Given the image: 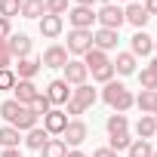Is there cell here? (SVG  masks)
I'll return each mask as SVG.
<instances>
[{
    "label": "cell",
    "instance_id": "cell-1",
    "mask_svg": "<svg viewBox=\"0 0 157 157\" xmlns=\"http://www.w3.org/2000/svg\"><path fill=\"white\" fill-rule=\"evenodd\" d=\"M102 99L117 111V114H123L126 108H132L136 105V96L123 86V83H117V80H111V83H105V90H102Z\"/></svg>",
    "mask_w": 157,
    "mask_h": 157
},
{
    "label": "cell",
    "instance_id": "cell-2",
    "mask_svg": "<svg viewBox=\"0 0 157 157\" xmlns=\"http://www.w3.org/2000/svg\"><path fill=\"white\" fill-rule=\"evenodd\" d=\"M71 56H86L93 49V31H80V28H71L68 31V46Z\"/></svg>",
    "mask_w": 157,
    "mask_h": 157
},
{
    "label": "cell",
    "instance_id": "cell-3",
    "mask_svg": "<svg viewBox=\"0 0 157 157\" xmlns=\"http://www.w3.org/2000/svg\"><path fill=\"white\" fill-rule=\"evenodd\" d=\"M96 19H99L102 28H111V31H120V25L126 22V19H123V10L114 6V3H105V6L96 13Z\"/></svg>",
    "mask_w": 157,
    "mask_h": 157
},
{
    "label": "cell",
    "instance_id": "cell-4",
    "mask_svg": "<svg viewBox=\"0 0 157 157\" xmlns=\"http://www.w3.org/2000/svg\"><path fill=\"white\" fill-rule=\"evenodd\" d=\"M62 71H65L62 80H65L68 86H80V83H86V74H90V68H86L83 62H77V59H68V65H65Z\"/></svg>",
    "mask_w": 157,
    "mask_h": 157
},
{
    "label": "cell",
    "instance_id": "cell-5",
    "mask_svg": "<svg viewBox=\"0 0 157 157\" xmlns=\"http://www.w3.org/2000/svg\"><path fill=\"white\" fill-rule=\"evenodd\" d=\"M86 136H90V129H86L83 120H68V126H65V132H62V142L77 148V145H83V142H86Z\"/></svg>",
    "mask_w": 157,
    "mask_h": 157
},
{
    "label": "cell",
    "instance_id": "cell-6",
    "mask_svg": "<svg viewBox=\"0 0 157 157\" xmlns=\"http://www.w3.org/2000/svg\"><path fill=\"white\" fill-rule=\"evenodd\" d=\"M65 126H68V114H65L62 108H52L49 114H43V129H46L49 136H62Z\"/></svg>",
    "mask_w": 157,
    "mask_h": 157
},
{
    "label": "cell",
    "instance_id": "cell-7",
    "mask_svg": "<svg viewBox=\"0 0 157 157\" xmlns=\"http://www.w3.org/2000/svg\"><path fill=\"white\" fill-rule=\"evenodd\" d=\"M68 22H71V28L90 31V28H93V22H96V16H93V10H90V6H74V10H68Z\"/></svg>",
    "mask_w": 157,
    "mask_h": 157
},
{
    "label": "cell",
    "instance_id": "cell-8",
    "mask_svg": "<svg viewBox=\"0 0 157 157\" xmlns=\"http://www.w3.org/2000/svg\"><path fill=\"white\" fill-rule=\"evenodd\" d=\"M6 46H10L13 59H28L34 43H31V37H28V34H10V37H6Z\"/></svg>",
    "mask_w": 157,
    "mask_h": 157
},
{
    "label": "cell",
    "instance_id": "cell-9",
    "mask_svg": "<svg viewBox=\"0 0 157 157\" xmlns=\"http://www.w3.org/2000/svg\"><path fill=\"white\" fill-rule=\"evenodd\" d=\"M40 65H43V68H65V65H68V49L59 46V43H52V46L43 52Z\"/></svg>",
    "mask_w": 157,
    "mask_h": 157
},
{
    "label": "cell",
    "instance_id": "cell-10",
    "mask_svg": "<svg viewBox=\"0 0 157 157\" xmlns=\"http://www.w3.org/2000/svg\"><path fill=\"white\" fill-rule=\"evenodd\" d=\"M46 99H49V105H65L68 99H71V90H68V83L62 80V77H59V80H52L49 86H46V93H43Z\"/></svg>",
    "mask_w": 157,
    "mask_h": 157
},
{
    "label": "cell",
    "instance_id": "cell-11",
    "mask_svg": "<svg viewBox=\"0 0 157 157\" xmlns=\"http://www.w3.org/2000/svg\"><path fill=\"white\" fill-rule=\"evenodd\" d=\"M117 40H120V34H117V31H111V28H99V31H93V46H96V49H102V52L114 49V46H117Z\"/></svg>",
    "mask_w": 157,
    "mask_h": 157
},
{
    "label": "cell",
    "instance_id": "cell-12",
    "mask_svg": "<svg viewBox=\"0 0 157 157\" xmlns=\"http://www.w3.org/2000/svg\"><path fill=\"white\" fill-rule=\"evenodd\" d=\"M13 93H16V102H19V105H31V102L40 96V90L34 86V80H16Z\"/></svg>",
    "mask_w": 157,
    "mask_h": 157
},
{
    "label": "cell",
    "instance_id": "cell-13",
    "mask_svg": "<svg viewBox=\"0 0 157 157\" xmlns=\"http://www.w3.org/2000/svg\"><path fill=\"white\" fill-rule=\"evenodd\" d=\"M123 19H126V22H129L132 28L145 31V25H148V19H151V16L145 13V6H142V3H129V6L123 10Z\"/></svg>",
    "mask_w": 157,
    "mask_h": 157
},
{
    "label": "cell",
    "instance_id": "cell-14",
    "mask_svg": "<svg viewBox=\"0 0 157 157\" xmlns=\"http://www.w3.org/2000/svg\"><path fill=\"white\" fill-rule=\"evenodd\" d=\"M37 22H40V34L49 37V40H56V37L62 34V28H65V19H62V16H49V13H46L43 19H37Z\"/></svg>",
    "mask_w": 157,
    "mask_h": 157
},
{
    "label": "cell",
    "instance_id": "cell-15",
    "mask_svg": "<svg viewBox=\"0 0 157 157\" xmlns=\"http://www.w3.org/2000/svg\"><path fill=\"white\" fill-rule=\"evenodd\" d=\"M40 68H43V65H40V59H34V56L19 59V65H16V77H19V80H34Z\"/></svg>",
    "mask_w": 157,
    "mask_h": 157
},
{
    "label": "cell",
    "instance_id": "cell-16",
    "mask_svg": "<svg viewBox=\"0 0 157 157\" xmlns=\"http://www.w3.org/2000/svg\"><path fill=\"white\" fill-rule=\"evenodd\" d=\"M129 46H132V56H151L154 52V37L145 34V31H136L132 40H129Z\"/></svg>",
    "mask_w": 157,
    "mask_h": 157
},
{
    "label": "cell",
    "instance_id": "cell-17",
    "mask_svg": "<svg viewBox=\"0 0 157 157\" xmlns=\"http://www.w3.org/2000/svg\"><path fill=\"white\" fill-rule=\"evenodd\" d=\"M10 126H16L19 132H28V129H34V126H37V114H34V111L25 105V108H22V111H19L13 120H10Z\"/></svg>",
    "mask_w": 157,
    "mask_h": 157
},
{
    "label": "cell",
    "instance_id": "cell-18",
    "mask_svg": "<svg viewBox=\"0 0 157 157\" xmlns=\"http://www.w3.org/2000/svg\"><path fill=\"white\" fill-rule=\"evenodd\" d=\"M136 136H139V139H145V142H148V139H154V136H157V120H154L151 114H142V117L136 120Z\"/></svg>",
    "mask_w": 157,
    "mask_h": 157
},
{
    "label": "cell",
    "instance_id": "cell-19",
    "mask_svg": "<svg viewBox=\"0 0 157 157\" xmlns=\"http://www.w3.org/2000/svg\"><path fill=\"white\" fill-rule=\"evenodd\" d=\"M71 99L74 102H80L83 108H90V105H96V99H99V93L90 86V83H80L77 90H71Z\"/></svg>",
    "mask_w": 157,
    "mask_h": 157
},
{
    "label": "cell",
    "instance_id": "cell-20",
    "mask_svg": "<svg viewBox=\"0 0 157 157\" xmlns=\"http://www.w3.org/2000/svg\"><path fill=\"white\" fill-rule=\"evenodd\" d=\"M111 65H114V71L123 74V77L136 74V56H132V52H117V62H111Z\"/></svg>",
    "mask_w": 157,
    "mask_h": 157
},
{
    "label": "cell",
    "instance_id": "cell-21",
    "mask_svg": "<svg viewBox=\"0 0 157 157\" xmlns=\"http://www.w3.org/2000/svg\"><path fill=\"white\" fill-rule=\"evenodd\" d=\"M52 136L46 132V129H40V126H34V129H28V136H25V145L31 148V151H40L46 142H49Z\"/></svg>",
    "mask_w": 157,
    "mask_h": 157
},
{
    "label": "cell",
    "instance_id": "cell-22",
    "mask_svg": "<svg viewBox=\"0 0 157 157\" xmlns=\"http://www.w3.org/2000/svg\"><path fill=\"white\" fill-rule=\"evenodd\" d=\"M22 16L25 19H43L46 16V3L43 0H22Z\"/></svg>",
    "mask_w": 157,
    "mask_h": 157
},
{
    "label": "cell",
    "instance_id": "cell-23",
    "mask_svg": "<svg viewBox=\"0 0 157 157\" xmlns=\"http://www.w3.org/2000/svg\"><path fill=\"white\" fill-rule=\"evenodd\" d=\"M136 105H139L142 114H154V108H157V93H154V90H142L139 99H136Z\"/></svg>",
    "mask_w": 157,
    "mask_h": 157
},
{
    "label": "cell",
    "instance_id": "cell-24",
    "mask_svg": "<svg viewBox=\"0 0 157 157\" xmlns=\"http://www.w3.org/2000/svg\"><path fill=\"white\" fill-rule=\"evenodd\" d=\"M40 157H68V145L62 139H49L43 148H40Z\"/></svg>",
    "mask_w": 157,
    "mask_h": 157
},
{
    "label": "cell",
    "instance_id": "cell-25",
    "mask_svg": "<svg viewBox=\"0 0 157 157\" xmlns=\"http://www.w3.org/2000/svg\"><path fill=\"white\" fill-rule=\"evenodd\" d=\"M83 65L90 68V71H96V68H102V65H108V52H102V49H90L86 56H83Z\"/></svg>",
    "mask_w": 157,
    "mask_h": 157
},
{
    "label": "cell",
    "instance_id": "cell-26",
    "mask_svg": "<svg viewBox=\"0 0 157 157\" xmlns=\"http://www.w3.org/2000/svg\"><path fill=\"white\" fill-rule=\"evenodd\" d=\"M19 129L16 126H0V148H16L19 145Z\"/></svg>",
    "mask_w": 157,
    "mask_h": 157
},
{
    "label": "cell",
    "instance_id": "cell-27",
    "mask_svg": "<svg viewBox=\"0 0 157 157\" xmlns=\"http://www.w3.org/2000/svg\"><path fill=\"white\" fill-rule=\"evenodd\" d=\"M126 151H129V157H151V154H154L151 142H145V139H132V145H129Z\"/></svg>",
    "mask_w": 157,
    "mask_h": 157
},
{
    "label": "cell",
    "instance_id": "cell-28",
    "mask_svg": "<svg viewBox=\"0 0 157 157\" xmlns=\"http://www.w3.org/2000/svg\"><path fill=\"white\" fill-rule=\"evenodd\" d=\"M129 145H132L129 132H111V139H108V148L111 151H126Z\"/></svg>",
    "mask_w": 157,
    "mask_h": 157
},
{
    "label": "cell",
    "instance_id": "cell-29",
    "mask_svg": "<svg viewBox=\"0 0 157 157\" xmlns=\"http://www.w3.org/2000/svg\"><path fill=\"white\" fill-rule=\"evenodd\" d=\"M105 126H108V136H111V132H126L129 120H126V114H111Z\"/></svg>",
    "mask_w": 157,
    "mask_h": 157
},
{
    "label": "cell",
    "instance_id": "cell-30",
    "mask_svg": "<svg viewBox=\"0 0 157 157\" xmlns=\"http://www.w3.org/2000/svg\"><path fill=\"white\" fill-rule=\"evenodd\" d=\"M22 13V0H0V16L3 19H13Z\"/></svg>",
    "mask_w": 157,
    "mask_h": 157
},
{
    "label": "cell",
    "instance_id": "cell-31",
    "mask_svg": "<svg viewBox=\"0 0 157 157\" xmlns=\"http://www.w3.org/2000/svg\"><path fill=\"white\" fill-rule=\"evenodd\" d=\"M114 74H117V71H114V65L108 62V65H102V68L93 71V80H99V83H111V80H114Z\"/></svg>",
    "mask_w": 157,
    "mask_h": 157
},
{
    "label": "cell",
    "instance_id": "cell-32",
    "mask_svg": "<svg viewBox=\"0 0 157 157\" xmlns=\"http://www.w3.org/2000/svg\"><path fill=\"white\" fill-rule=\"evenodd\" d=\"M28 108H31V111H34L37 117H43V114H49V111H52V105H49V99H46L43 93H40V96H37V99H34V102H31Z\"/></svg>",
    "mask_w": 157,
    "mask_h": 157
},
{
    "label": "cell",
    "instance_id": "cell-33",
    "mask_svg": "<svg viewBox=\"0 0 157 157\" xmlns=\"http://www.w3.org/2000/svg\"><path fill=\"white\" fill-rule=\"evenodd\" d=\"M139 83H142V90H154L157 93V74L148 71V68H142L139 71Z\"/></svg>",
    "mask_w": 157,
    "mask_h": 157
},
{
    "label": "cell",
    "instance_id": "cell-34",
    "mask_svg": "<svg viewBox=\"0 0 157 157\" xmlns=\"http://www.w3.org/2000/svg\"><path fill=\"white\" fill-rule=\"evenodd\" d=\"M43 3H46V13L49 16H65L71 6H68V0H43Z\"/></svg>",
    "mask_w": 157,
    "mask_h": 157
},
{
    "label": "cell",
    "instance_id": "cell-35",
    "mask_svg": "<svg viewBox=\"0 0 157 157\" xmlns=\"http://www.w3.org/2000/svg\"><path fill=\"white\" fill-rule=\"evenodd\" d=\"M22 108H25V105H19V102H16V99H6V102H3V105H0V114H3V117H6V120H13V117H16V114H19V111H22Z\"/></svg>",
    "mask_w": 157,
    "mask_h": 157
},
{
    "label": "cell",
    "instance_id": "cell-36",
    "mask_svg": "<svg viewBox=\"0 0 157 157\" xmlns=\"http://www.w3.org/2000/svg\"><path fill=\"white\" fill-rule=\"evenodd\" d=\"M16 80H19V77H16L13 68H3V71H0V90H13Z\"/></svg>",
    "mask_w": 157,
    "mask_h": 157
},
{
    "label": "cell",
    "instance_id": "cell-37",
    "mask_svg": "<svg viewBox=\"0 0 157 157\" xmlns=\"http://www.w3.org/2000/svg\"><path fill=\"white\" fill-rule=\"evenodd\" d=\"M10 65H13V52H10L6 40H0V71H3V68H10Z\"/></svg>",
    "mask_w": 157,
    "mask_h": 157
},
{
    "label": "cell",
    "instance_id": "cell-38",
    "mask_svg": "<svg viewBox=\"0 0 157 157\" xmlns=\"http://www.w3.org/2000/svg\"><path fill=\"white\" fill-rule=\"evenodd\" d=\"M13 34V28H10V19H3V16H0V40H6Z\"/></svg>",
    "mask_w": 157,
    "mask_h": 157
},
{
    "label": "cell",
    "instance_id": "cell-39",
    "mask_svg": "<svg viewBox=\"0 0 157 157\" xmlns=\"http://www.w3.org/2000/svg\"><path fill=\"white\" fill-rule=\"evenodd\" d=\"M142 6H145V13H148V16H157V0H145Z\"/></svg>",
    "mask_w": 157,
    "mask_h": 157
},
{
    "label": "cell",
    "instance_id": "cell-40",
    "mask_svg": "<svg viewBox=\"0 0 157 157\" xmlns=\"http://www.w3.org/2000/svg\"><path fill=\"white\" fill-rule=\"evenodd\" d=\"M93 157H117V151H111V148H99Z\"/></svg>",
    "mask_w": 157,
    "mask_h": 157
},
{
    "label": "cell",
    "instance_id": "cell-41",
    "mask_svg": "<svg viewBox=\"0 0 157 157\" xmlns=\"http://www.w3.org/2000/svg\"><path fill=\"white\" fill-rule=\"evenodd\" d=\"M0 157H22V154H19V148H3V154H0Z\"/></svg>",
    "mask_w": 157,
    "mask_h": 157
},
{
    "label": "cell",
    "instance_id": "cell-42",
    "mask_svg": "<svg viewBox=\"0 0 157 157\" xmlns=\"http://www.w3.org/2000/svg\"><path fill=\"white\" fill-rule=\"evenodd\" d=\"M96 3H99V0H77V6H90V10H93Z\"/></svg>",
    "mask_w": 157,
    "mask_h": 157
},
{
    "label": "cell",
    "instance_id": "cell-43",
    "mask_svg": "<svg viewBox=\"0 0 157 157\" xmlns=\"http://www.w3.org/2000/svg\"><path fill=\"white\" fill-rule=\"evenodd\" d=\"M68 157H86V154H83V151H77V148H74V151H68Z\"/></svg>",
    "mask_w": 157,
    "mask_h": 157
},
{
    "label": "cell",
    "instance_id": "cell-44",
    "mask_svg": "<svg viewBox=\"0 0 157 157\" xmlns=\"http://www.w3.org/2000/svg\"><path fill=\"white\" fill-rule=\"evenodd\" d=\"M148 71H154V74H157V59H151V65H148Z\"/></svg>",
    "mask_w": 157,
    "mask_h": 157
},
{
    "label": "cell",
    "instance_id": "cell-45",
    "mask_svg": "<svg viewBox=\"0 0 157 157\" xmlns=\"http://www.w3.org/2000/svg\"><path fill=\"white\" fill-rule=\"evenodd\" d=\"M151 117H154V120H157V108H154V114H151Z\"/></svg>",
    "mask_w": 157,
    "mask_h": 157
},
{
    "label": "cell",
    "instance_id": "cell-46",
    "mask_svg": "<svg viewBox=\"0 0 157 157\" xmlns=\"http://www.w3.org/2000/svg\"><path fill=\"white\" fill-rule=\"evenodd\" d=\"M154 52H157V40H154Z\"/></svg>",
    "mask_w": 157,
    "mask_h": 157
},
{
    "label": "cell",
    "instance_id": "cell-47",
    "mask_svg": "<svg viewBox=\"0 0 157 157\" xmlns=\"http://www.w3.org/2000/svg\"><path fill=\"white\" fill-rule=\"evenodd\" d=\"M151 157H157V151H154V154H151Z\"/></svg>",
    "mask_w": 157,
    "mask_h": 157
},
{
    "label": "cell",
    "instance_id": "cell-48",
    "mask_svg": "<svg viewBox=\"0 0 157 157\" xmlns=\"http://www.w3.org/2000/svg\"><path fill=\"white\" fill-rule=\"evenodd\" d=\"M0 154H3V148H0Z\"/></svg>",
    "mask_w": 157,
    "mask_h": 157
}]
</instances>
